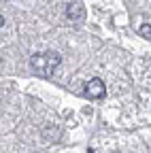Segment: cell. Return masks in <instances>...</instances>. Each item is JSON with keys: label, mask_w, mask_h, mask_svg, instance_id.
<instances>
[{"label": "cell", "mask_w": 151, "mask_h": 153, "mask_svg": "<svg viewBox=\"0 0 151 153\" xmlns=\"http://www.w3.org/2000/svg\"><path fill=\"white\" fill-rule=\"evenodd\" d=\"M62 57L55 51H45V53H34L30 57V68L34 72H39L41 76H51L53 70L60 66Z\"/></svg>", "instance_id": "1"}, {"label": "cell", "mask_w": 151, "mask_h": 153, "mask_svg": "<svg viewBox=\"0 0 151 153\" xmlns=\"http://www.w3.org/2000/svg\"><path fill=\"white\" fill-rule=\"evenodd\" d=\"M83 94L87 98H91V100H100V98H104L106 87H104V83L100 79H89L85 83V87H83Z\"/></svg>", "instance_id": "2"}, {"label": "cell", "mask_w": 151, "mask_h": 153, "mask_svg": "<svg viewBox=\"0 0 151 153\" xmlns=\"http://www.w3.org/2000/svg\"><path fill=\"white\" fill-rule=\"evenodd\" d=\"M66 17L72 19V22H83V17H85V7L81 2H70L66 7Z\"/></svg>", "instance_id": "3"}, {"label": "cell", "mask_w": 151, "mask_h": 153, "mask_svg": "<svg viewBox=\"0 0 151 153\" xmlns=\"http://www.w3.org/2000/svg\"><path fill=\"white\" fill-rule=\"evenodd\" d=\"M43 136H45V140H53V138L60 136V130L53 128V126H47V128L43 130Z\"/></svg>", "instance_id": "4"}, {"label": "cell", "mask_w": 151, "mask_h": 153, "mask_svg": "<svg viewBox=\"0 0 151 153\" xmlns=\"http://www.w3.org/2000/svg\"><path fill=\"white\" fill-rule=\"evenodd\" d=\"M138 34H141L143 38H147V41H151V26H149V24H143V26L138 28Z\"/></svg>", "instance_id": "5"}, {"label": "cell", "mask_w": 151, "mask_h": 153, "mask_svg": "<svg viewBox=\"0 0 151 153\" xmlns=\"http://www.w3.org/2000/svg\"><path fill=\"white\" fill-rule=\"evenodd\" d=\"M87 153H96V151H94V149H87Z\"/></svg>", "instance_id": "6"}]
</instances>
